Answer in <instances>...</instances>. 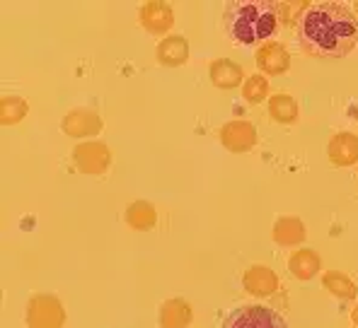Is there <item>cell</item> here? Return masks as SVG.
Masks as SVG:
<instances>
[{
    "instance_id": "obj_18",
    "label": "cell",
    "mask_w": 358,
    "mask_h": 328,
    "mask_svg": "<svg viewBox=\"0 0 358 328\" xmlns=\"http://www.w3.org/2000/svg\"><path fill=\"white\" fill-rule=\"evenodd\" d=\"M268 116L281 126L296 124L298 121V102L286 92L273 94V97H268Z\"/></svg>"
},
{
    "instance_id": "obj_9",
    "label": "cell",
    "mask_w": 358,
    "mask_h": 328,
    "mask_svg": "<svg viewBox=\"0 0 358 328\" xmlns=\"http://www.w3.org/2000/svg\"><path fill=\"white\" fill-rule=\"evenodd\" d=\"M257 68L262 75H283L291 68V54L281 41H266L257 51Z\"/></svg>"
},
{
    "instance_id": "obj_20",
    "label": "cell",
    "mask_w": 358,
    "mask_h": 328,
    "mask_svg": "<svg viewBox=\"0 0 358 328\" xmlns=\"http://www.w3.org/2000/svg\"><path fill=\"white\" fill-rule=\"evenodd\" d=\"M27 111H29V104L24 102L22 97H17V94H5V97L0 99V121H3V126L20 124V121L27 116Z\"/></svg>"
},
{
    "instance_id": "obj_12",
    "label": "cell",
    "mask_w": 358,
    "mask_h": 328,
    "mask_svg": "<svg viewBox=\"0 0 358 328\" xmlns=\"http://www.w3.org/2000/svg\"><path fill=\"white\" fill-rule=\"evenodd\" d=\"M157 63L165 68H177V66H184L189 58V44L182 34H167L165 39L157 44Z\"/></svg>"
},
{
    "instance_id": "obj_1",
    "label": "cell",
    "mask_w": 358,
    "mask_h": 328,
    "mask_svg": "<svg viewBox=\"0 0 358 328\" xmlns=\"http://www.w3.org/2000/svg\"><path fill=\"white\" fill-rule=\"evenodd\" d=\"M358 44V17L341 3H317L298 22V46L313 58H344Z\"/></svg>"
},
{
    "instance_id": "obj_6",
    "label": "cell",
    "mask_w": 358,
    "mask_h": 328,
    "mask_svg": "<svg viewBox=\"0 0 358 328\" xmlns=\"http://www.w3.org/2000/svg\"><path fill=\"white\" fill-rule=\"evenodd\" d=\"M220 142L228 152L242 155V152H250L257 145V128L250 121H228V124L220 128Z\"/></svg>"
},
{
    "instance_id": "obj_10",
    "label": "cell",
    "mask_w": 358,
    "mask_h": 328,
    "mask_svg": "<svg viewBox=\"0 0 358 328\" xmlns=\"http://www.w3.org/2000/svg\"><path fill=\"white\" fill-rule=\"evenodd\" d=\"M327 157L334 167H354L358 162V135L349 131L334 133L327 145Z\"/></svg>"
},
{
    "instance_id": "obj_3",
    "label": "cell",
    "mask_w": 358,
    "mask_h": 328,
    "mask_svg": "<svg viewBox=\"0 0 358 328\" xmlns=\"http://www.w3.org/2000/svg\"><path fill=\"white\" fill-rule=\"evenodd\" d=\"M220 328H288V324L276 309H268L262 304H247L230 311Z\"/></svg>"
},
{
    "instance_id": "obj_14",
    "label": "cell",
    "mask_w": 358,
    "mask_h": 328,
    "mask_svg": "<svg viewBox=\"0 0 358 328\" xmlns=\"http://www.w3.org/2000/svg\"><path fill=\"white\" fill-rule=\"evenodd\" d=\"M271 237L278 246H300L308 237V230L300 218H278L271 230Z\"/></svg>"
},
{
    "instance_id": "obj_16",
    "label": "cell",
    "mask_w": 358,
    "mask_h": 328,
    "mask_svg": "<svg viewBox=\"0 0 358 328\" xmlns=\"http://www.w3.org/2000/svg\"><path fill=\"white\" fill-rule=\"evenodd\" d=\"M242 80H245V73L235 61H228V58H218V61L210 63V82L220 89H235L240 87Z\"/></svg>"
},
{
    "instance_id": "obj_15",
    "label": "cell",
    "mask_w": 358,
    "mask_h": 328,
    "mask_svg": "<svg viewBox=\"0 0 358 328\" xmlns=\"http://www.w3.org/2000/svg\"><path fill=\"white\" fill-rule=\"evenodd\" d=\"M320 268H322V261H320L317 251H313V248H298V251L288 258V271H291L293 278L303 280V283L313 280L315 275L320 273Z\"/></svg>"
},
{
    "instance_id": "obj_19",
    "label": "cell",
    "mask_w": 358,
    "mask_h": 328,
    "mask_svg": "<svg viewBox=\"0 0 358 328\" xmlns=\"http://www.w3.org/2000/svg\"><path fill=\"white\" fill-rule=\"evenodd\" d=\"M322 285H324V290H329V292L334 295V297H339L344 301L356 299V295H358V288H356L354 280H351L349 275L339 273V271H327V273H324Z\"/></svg>"
},
{
    "instance_id": "obj_23",
    "label": "cell",
    "mask_w": 358,
    "mask_h": 328,
    "mask_svg": "<svg viewBox=\"0 0 358 328\" xmlns=\"http://www.w3.org/2000/svg\"><path fill=\"white\" fill-rule=\"evenodd\" d=\"M351 324L358 328V304L354 306V311H351Z\"/></svg>"
},
{
    "instance_id": "obj_4",
    "label": "cell",
    "mask_w": 358,
    "mask_h": 328,
    "mask_svg": "<svg viewBox=\"0 0 358 328\" xmlns=\"http://www.w3.org/2000/svg\"><path fill=\"white\" fill-rule=\"evenodd\" d=\"M66 309L54 295H34L27 301V326L29 328H63Z\"/></svg>"
},
{
    "instance_id": "obj_8",
    "label": "cell",
    "mask_w": 358,
    "mask_h": 328,
    "mask_svg": "<svg viewBox=\"0 0 358 328\" xmlns=\"http://www.w3.org/2000/svg\"><path fill=\"white\" fill-rule=\"evenodd\" d=\"M61 128L71 137H92L102 133V116L92 109H71L61 121Z\"/></svg>"
},
{
    "instance_id": "obj_13",
    "label": "cell",
    "mask_w": 358,
    "mask_h": 328,
    "mask_svg": "<svg viewBox=\"0 0 358 328\" xmlns=\"http://www.w3.org/2000/svg\"><path fill=\"white\" fill-rule=\"evenodd\" d=\"M192 319H194L192 304L179 297L162 301L160 314H157V324H160V328H187L192 324Z\"/></svg>"
},
{
    "instance_id": "obj_5",
    "label": "cell",
    "mask_w": 358,
    "mask_h": 328,
    "mask_svg": "<svg viewBox=\"0 0 358 328\" xmlns=\"http://www.w3.org/2000/svg\"><path fill=\"white\" fill-rule=\"evenodd\" d=\"M73 162H76L80 174L102 177V174H107L109 164H112V150H109V145H104V142H99V140L80 142V145L73 150Z\"/></svg>"
},
{
    "instance_id": "obj_2",
    "label": "cell",
    "mask_w": 358,
    "mask_h": 328,
    "mask_svg": "<svg viewBox=\"0 0 358 328\" xmlns=\"http://www.w3.org/2000/svg\"><path fill=\"white\" fill-rule=\"evenodd\" d=\"M225 31L238 46H255L271 39L278 27L276 3L271 0H235L225 5Z\"/></svg>"
},
{
    "instance_id": "obj_17",
    "label": "cell",
    "mask_w": 358,
    "mask_h": 328,
    "mask_svg": "<svg viewBox=\"0 0 358 328\" xmlns=\"http://www.w3.org/2000/svg\"><path fill=\"white\" fill-rule=\"evenodd\" d=\"M126 225L138 232L152 230V227L157 225L155 205L148 203V200H136V203H131L129 208H126Z\"/></svg>"
},
{
    "instance_id": "obj_21",
    "label": "cell",
    "mask_w": 358,
    "mask_h": 328,
    "mask_svg": "<svg viewBox=\"0 0 358 328\" xmlns=\"http://www.w3.org/2000/svg\"><path fill=\"white\" fill-rule=\"evenodd\" d=\"M242 97H245L247 104H262L268 97V80L262 73L250 75L247 82L242 84Z\"/></svg>"
},
{
    "instance_id": "obj_7",
    "label": "cell",
    "mask_w": 358,
    "mask_h": 328,
    "mask_svg": "<svg viewBox=\"0 0 358 328\" xmlns=\"http://www.w3.org/2000/svg\"><path fill=\"white\" fill-rule=\"evenodd\" d=\"M138 20H141V27L145 31H150V34H155V36H162L175 24V10L167 3H162V0H150V3L141 5Z\"/></svg>"
},
{
    "instance_id": "obj_24",
    "label": "cell",
    "mask_w": 358,
    "mask_h": 328,
    "mask_svg": "<svg viewBox=\"0 0 358 328\" xmlns=\"http://www.w3.org/2000/svg\"><path fill=\"white\" fill-rule=\"evenodd\" d=\"M356 13H358V3H356Z\"/></svg>"
},
{
    "instance_id": "obj_22",
    "label": "cell",
    "mask_w": 358,
    "mask_h": 328,
    "mask_svg": "<svg viewBox=\"0 0 358 328\" xmlns=\"http://www.w3.org/2000/svg\"><path fill=\"white\" fill-rule=\"evenodd\" d=\"M310 10L308 3H276V13H278V20H281L283 24H293L298 20H303V15Z\"/></svg>"
},
{
    "instance_id": "obj_11",
    "label": "cell",
    "mask_w": 358,
    "mask_h": 328,
    "mask_svg": "<svg viewBox=\"0 0 358 328\" xmlns=\"http://www.w3.org/2000/svg\"><path fill=\"white\" fill-rule=\"evenodd\" d=\"M242 288H245L252 297L264 299V297L276 295L278 278L268 266H252V268H247L245 278H242Z\"/></svg>"
}]
</instances>
